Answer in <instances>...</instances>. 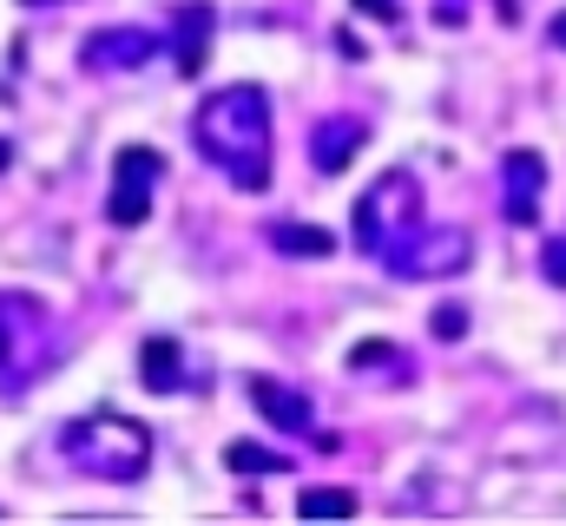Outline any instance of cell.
<instances>
[{
    "instance_id": "5bb4252c",
    "label": "cell",
    "mask_w": 566,
    "mask_h": 526,
    "mask_svg": "<svg viewBox=\"0 0 566 526\" xmlns=\"http://www.w3.org/2000/svg\"><path fill=\"white\" fill-rule=\"evenodd\" d=\"M224 467L231 474H290V454L283 448H258V441H231L224 448Z\"/></svg>"
},
{
    "instance_id": "3957f363",
    "label": "cell",
    "mask_w": 566,
    "mask_h": 526,
    "mask_svg": "<svg viewBox=\"0 0 566 526\" xmlns=\"http://www.w3.org/2000/svg\"><path fill=\"white\" fill-rule=\"evenodd\" d=\"M60 356H66L60 316L27 290H0V389H33Z\"/></svg>"
},
{
    "instance_id": "7a4b0ae2",
    "label": "cell",
    "mask_w": 566,
    "mask_h": 526,
    "mask_svg": "<svg viewBox=\"0 0 566 526\" xmlns=\"http://www.w3.org/2000/svg\"><path fill=\"white\" fill-rule=\"evenodd\" d=\"M60 454H66L80 474H93V481L133 487V481H145V467H151V428L133 421V414L93 408V414H80V421L60 428Z\"/></svg>"
},
{
    "instance_id": "d6986e66",
    "label": "cell",
    "mask_w": 566,
    "mask_h": 526,
    "mask_svg": "<svg viewBox=\"0 0 566 526\" xmlns=\"http://www.w3.org/2000/svg\"><path fill=\"white\" fill-rule=\"evenodd\" d=\"M547 40H554V46L566 53V13H554V27H547Z\"/></svg>"
},
{
    "instance_id": "8fae6325",
    "label": "cell",
    "mask_w": 566,
    "mask_h": 526,
    "mask_svg": "<svg viewBox=\"0 0 566 526\" xmlns=\"http://www.w3.org/2000/svg\"><path fill=\"white\" fill-rule=\"evenodd\" d=\"M363 145H369V126H363V119H323V126L310 132V165L336 178V171H349V158H356Z\"/></svg>"
},
{
    "instance_id": "4fadbf2b",
    "label": "cell",
    "mask_w": 566,
    "mask_h": 526,
    "mask_svg": "<svg viewBox=\"0 0 566 526\" xmlns=\"http://www.w3.org/2000/svg\"><path fill=\"white\" fill-rule=\"evenodd\" d=\"M271 251H283V257H329L336 251V231L290 218V224H271Z\"/></svg>"
},
{
    "instance_id": "277c9868",
    "label": "cell",
    "mask_w": 566,
    "mask_h": 526,
    "mask_svg": "<svg viewBox=\"0 0 566 526\" xmlns=\"http://www.w3.org/2000/svg\"><path fill=\"white\" fill-rule=\"evenodd\" d=\"M349 224H356V251L376 263H389L416 231H422V185H416V171H389V178H376L363 198H356V211H349Z\"/></svg>"
},
{
    "instance_id": "e0dca14e",
    "label": "cell",
    "mask_w": 566,
    "mask_h": 526,
    "mask_svg": "<svg viewBox=\"0 0 566 526\" xmlns=\"http://www.w3.org/2000/svg\"><path fill=\"white\" fill-rule=\"evenodd\" d=\"M541 276H547L554 290H566V238H547V251H541Z\"/></svg>"
},
{
    "instance_id": "ffe728a7",
    "label": "cell",
    "mask_w": 566,
    "mask_h": 526,
    "mask_svg": "<svg viewBox=\"0 0 566 526\" xmlns=\"http://www.w3.org/2000/svg\"><path fill=\"white\" fill-rule=\"evenodd\" d=\"M7 165H13V145H7V138H0V171H7Z\"/></svg>"
},
{
    "instance_id": "30bf717a",
    "label": "cell",
    "mask_w": 566,
    "mask_h": 526,
    "mask_svg": "<svg viewBox=\"0 0 566 526\" xmlns=\"http://www.w3.org/2000/svg\"><path fill=\"white\" fill-rule=\"evenodd\" d=\"M251 408H258L277 434H310V428H316L310 394H303V389H283V382H271V376H251Z\"/></svg>"
},
{
    "instance_id": "6da1fadb",
    "label": "cell",
    "mask_w": 566,
    "mask_h": 526,
    "mask_svg": "<svg viewBox=\"0 0 566 526\" xmlns=\"http://www.w3.org/2000/svg\"><path fill=\"white\" fill-rule=\"evenodd\" d=\"M271 138H277V126H271V93L251 86V80L205 93L198 113H191V145L205 151V165L224 171L251 198L271 191Z\"/></svg>"
},
{
    "instance_id": "9c48e42d",
    "label": "cell",
    "mask_w": 566,
    "mask_h": 526,
    "mask_svg": "<svg viewBox=\"0 0 566 526\" xmlns=\"http://www.w3.org/2000/svg\"><path fill=\"white\" fill-rule=\"evenodd\" d=\"M211 33H218V13H211L205 0H185V7L171 13V66H178L185 80H191V73H205Z\"/></svg>"
},
{
    "instance_id": "ba28073f",
    "label": "cell",
    "mask_w": 566,
    "mask_h": 526,
    "mask_svg": "<svg viewBox=\"0 0 566 526\" xmlns=\"http://www.w3.org/2000/svg\"><path fill=\"white\" fill-rule=\"evenodd\" d=\"M541 191H547V158L541 151H507L501 158V218L507 224H534L541 218Z\"/></svg>"
},
{
    "instance_id": "52a82bcc",
    "label": "cell",
    "mask_w": 566,
    "mask_h": 526,
    "mask_svg": "<svg viewBox=\"0 0 566 526\" xmlns=\"http://www.w3.org/2000/svg\"><path fill=\"white\" fill-rule=\"evenodd\" d=\"M151 53H158L151 27H99V33H86L80 66L86 73H133V66H151Z\"/></svg>"
},
{
    "instance_id": "5b68a950",
    "label": "cell",
    "mask_w": 566,
    "mask_h": 526,
    "mask_svg": "<svg viewBox=\"0 0 566 526\" xmlns=\"http://www.w3.org/2000/svg\"><path fill=\"white\" fill-rule=\"evenodd\" d=\"M468 257H474V238H468L461 224H422V231L389 257V270H396L402 283H434V276H461Z\"/></svg>"
},
{
    "instance_id": "2e32d148",
    "label": "cell",
    "mask_w": 566,
    "mask_h": 526,
    "mask_svg": "<svg viewBox=\"0 0 566 526\" xmlns=\"http://www.w3.org/2000/svg\"><path fill=\"white\" fill-rule=\"evenodd\" d=\"M428 329H434L441 343H461V336H468V309H461V303H448V309H434V323H428Z\"/></svg>"
},
{
    "instance_id": "9a60e30c",
    "label": "cell",
    "mask_w": 566,
    "mask_h": 526,
    "mask_svg": "<svg viewBox=\"0 0 566 526\" xmlns=\"http://www.w3.org/2000/svg\"><path fill=\"white\" fill-rule=\"evenodd\" d=\"M296 514L303 520H349L356 514V494H343V487H303L296 494Z\"/></svg>"
},
{
    "instance_id": "ac0fdd59",
    "label": "cell",
    "mask_w": 566,
    "mask_h": 526,
    "mask_svg": "<svg viewBox=\"0 0 566 526\" xmlns=\"http://www.w3.org/2000/svg\"><path fill=\"white\" fill-rule=\"evenodd\" d=\"M356 7H363L369 20H396V0H356Z\"/></svg>"
},
{
    "instance_id": "8992f818",
    "label": "cell",
    "mask_w": 566,
    "mask_h": 526,
    "mask_svg": "<svg viewBox=\"0 0 566 526\" xmlns=\"http://www.w3.org/2000/svg\"><path fill=\"white\" fill-rule=\"evenodd\" d=\"M158 171H165V158H158L151 145H126V151L113 158V198H106V218H113L119 231H139L145 218H151Z\"/></svg>"
},
{
    "instance_id": "7c38bea8",
    "label": "cell",
    "mask_w": 566,
    "mask_h": 526,
    "mask_svg": "<svg viewBox=\"0 0 566 526\" xmlns=\"http://www.w3.org/2000/svg\"><path fill=\"white\" fill-rule=\"evenodd\" d=\"M178 376H185V349H178V336H145L139 382L151 394H171V389H178Z\"/></svg>"
},
{
    "instance_id": "44dd1931",
    "label": "cell",
    "mask_w": 566,
    "mask_h": 526,
    "mask_svg": "<svg viewBox=\"0 0 566 526\" xmlns=\"http://www.w3.org/2000/svg\"><path fill=\"white\" fill-rule=\"evenodd\" d=\"M20 7H60V0H20Z\"/></svg>"
}]
</instances>
